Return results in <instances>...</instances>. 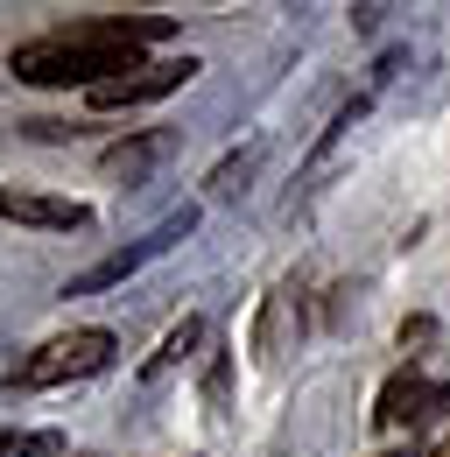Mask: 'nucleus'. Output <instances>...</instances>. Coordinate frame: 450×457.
<instances>
[{
	"label": "nucleus",
	"instance_id": "7",
	"mask_svg": "<svg viewBox=\"0 0 450 457\" xmlns=\"http://www.w3.org/2000/svg\"><path fill=\"white\" fill-rule=\"evenodd\" d=\"M429 401H444L422 373H394L388 387H380V408H373V422L380 429H415L422 415H429Z\"/></svg>",
	"mask_w": 450,
	"mask_h": 457
},
{
	"label": "nucleus",
	"instance_id": "6",
	"mask_svg": "<svg viewBox=\"0 0 450 457\" xmlns=\"http://www.w3.org/2000/svg\"><path fill=\"white\" fill-rule=\"evenodd\" d=\"M169 141H176L169 127H148V134H134V141H112L106 155H99V176H112V183H141V176L169 155Z\"/></svg>",
	"mask_w": 450,
	"mask_h": 457
},
{
	"label": "nucleus",
	"instance_id": "8",
	"mask_svg": "<svg viewBox=\"0 0 450 457\" xmlns=\"http://www.w3.org/2000/svg\"><path fill=\"white\" fill-rule=\"evenodd\" d=\"M204 338H212V324H204V317H183V324L162 338V352L141 366V380H162V373H176L183 359H197V345H204Z\"/></svg>",
	"mask_w": 450,
	"mask_h": 457
},
{
	"label": "nucleus",
	"instance_id": "4",
	"mask_svg": "<svg viewBox=\"0 0 450 457\" xmlns=\"http://www.w3.org/2000/svg\"><path fill=\"white\" fill-rule=\"evenodd\" d=\"M190 226H197V212H176V219H162V226L148 232L141 246H127V253H106L99 268H85V275H71V288H63V295H99V288L127 282V275H134L141 261H155V253H162L169 239H183V232H190Z\"/></svg>",
	"mask_w": 450,
	"mask_h": 457
},
{
	"label": "nucleus",
	"instance_id": "12",
	"mask_svg": "<svg viewBox=\"0 0 450 457\" xmlns=\"http://www.w3.org/2000/svg\"><path fill=\"white\" fill-rule=\"evenodd\" d=\"M204 401H212V408H225V352L204 366Z\"/></svg>",
	"mask_w": 450,
	"mask_h": 457
},
{
	"label": "nucleus",
	"instance_id": "10",
	"mask_svg": "<svg viewBox=\"0 0 450 457\" xmlns=\"http://www.w3.org/2000/svg\"><path fill=\"white\" fill-rule=\"evenodd\" d=\"M0 457H63V436L56 429H7Z\"/></svg>",
	"mask_w": 450,
	"mask_h": 457
},
{
	"label": "nucleus",
	"instance_id": "9",
	"mask_svg": "<svg viewBox=\"0 0 450 457\" xmlns=\"http://www.w3.org/2000/svg\"><path fill=\"white\" fill-rule=\"evenodd\" d=\"M261 170V141H246V148H239V155H225L219 170H212V197H239V190H246V176Z\"/></svg>",
	"mask_w": 450,
	"mask_h": 457
},
{
	"label": "nucleus",
	"instance_id": "1",
	"mask_svg": "<svg viewBox=\"0 0 450 457\" xmlns=\"http://www.w3.org/2000/svg\"><path fill=\"white\" fill-rule=\"evenodd\" d=\"M162 36H176V14H99V21H71V29L21 43L7 57V71L21 85H85V92H99L112 78L141 71L148 43H162Z\"/></svg>",
	"mask_w": 450,
	"mask_h": 457
},
{
	"label": "nucleus",
	"instance_id": "13",
	"mask_svg": "<svg viewBox=\"0 0 450 457\" xmlns=\"http://www.w3.org/2000/svg\"><path fill=\"white\" fill-rule=\"evenodd\" d=\"M388 457H401V451H388Z\"/></svg>",
	"mask_w": 450,
	"mask_h": 457
},
{
	"label": "nucleus",
	"instance_id": "3",
	"mask_svg": "<svg viewBox=\"0 0 450 457\" xmlns=\"http://www.w3.org/2000/svg\"><path fill=\"white\" fill-rule=\"evenodd\" d=\"M197 78V57H162V63H141V71H127V78H112L99 92H85L92 99V113H120V106H155L169 99L176 85H190Z\"/></svg>",
	"mask_w": 450,
	"mask_h": 457
},
{
	"label": "nucleus",
	"instance_id": "11",
	"mask_svg": "<svg viewBox=\"0 0 450 457\" xmlns=\"http://www.w3.org/2000/svg\"><path fill=\"white\" fill-rule=\"evenodd\" d=\"M429 345H437V317H408V324H401V352H408V359H422Z\"/></svg>",
	"mask_w": 450,
	"mask_h": 457
},
{
	"label": "nucleus",
	"instance_id": "14",
	"mask_svg": "<svg viewBox=\"0 0 450 457\" xmlns=\"http://www.w3.org/2000/svg\"><path fill=\"white\" fill-rule=\"evenodd\" d=\"M444 457H450V451H444Z\"/></svg>",
	"mask_w": 450,
	"mask_h": 457
},
{
	"label": "nucleus",
	"instance_id": "2",
	"mask_svg": "<svg viewBox=\"0 0 450 457\" xmlns=\"http://www.w3.org/2000/svg\"><path fill=\"white\" fill-rule=\"evenodd\" d=\"M106 366H112V331L85 324V331H63V338L36 345V352L14 366V380H21V387H63V380H92V373H106Z\"/></svg>",
	"mask_w": 450,
	"mask_h": 457
},
{
	"label": "nucleus",
	"instance_id": "5",
	"mask_svg": "<svg viewBox=\"0 0 450 457\" xmlns=\"http://www.w3.org/2000/svg\"><path fill=\"white\" fill-rule=\"evenodd\" d=\"M0 219L36 226V232H85V226H92V204L50 197V190H0Z\"/></svg>",
	"mask_w": 450,
	"mask_h": 457
}]
</instances>
